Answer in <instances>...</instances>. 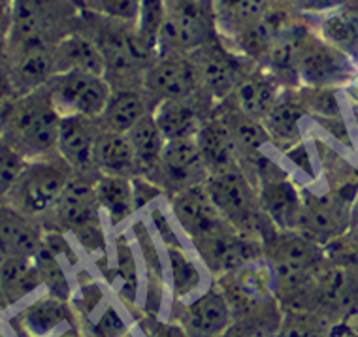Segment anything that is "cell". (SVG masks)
Segmentation results:
<instances>
[{
  "instance_id": "6da1fadb",
  "label": "cell",
  "mask_w": 358,
  "mask_h": 337,
  "mask_svg": "<svg viewBox=\"0 0 358 337\" xmlns=\"http://www.w3.org/2000/svg\"><path fill=\"white\" fill-rule=\"evenodd\" d=\"M61 113L45 87L0 100V134L23 160L57 155Z\"/></svg>"
},
{
  "instance_id": "7a4b0ae2",
  "label": "cell",
  "mask_w": 358,
  "mask_h": 337,
  "mask_svg": "<svg viewBox=\"0 0 358 337\" xmlns=\"http://www.w3.org/2000/svg\"><path fill=\"white\" fill-rule=\"evenodd\" d=\"M78 31L100 51L111 89H142L145 70L155 57L140 48L134 25L81 10Z\"/></svg>"
},
{
  "instance_id": "3957f363",
  "label": "cell",
  "mask_w": 358,
  "mask_h": 337,
  "mask_svg": "<svg viewBox=\"0 0 358 337\" xmlns=\"http://www.w3.org/2000/svg\"><path fill=\"white\" fill-rule=\"evenodd\" d=\"M99 178V175H96ZM96 178L76 173L61 198L42 221L43 230L74 234L89 252L104 251V230L100 224V206L94 192Z\"/></svg>"
},
{
  "instance_id": "277c9868",
  "label": "cell",
  "mask_w": 358,
  "mask_h": 337,
  "mask_svg": "<svg viewBox=\"0 0 358 337\" xmlns=\"http://www.w3.org/2000/svg\"><path fill=\"white\" fill-rule=\"evenodd\" d=\"M204 187L222 217L243 236L259 239L262 243L270 234L278 230L264 213L257 187L243 170L208 175Z\"/></svg>"
},
{
  "instance_id": "5b68a950",
  "label": "cell",
  "mask_w": 358,
  "mask_h": 337,
  "mask_svg": "<svg viewBox=\"0 0 358 337\" xmlns=\"http://www.w3.org/2000/svg\"><path fill=\"white\" fill-rule=\"evenodd\" d=\"M262 257L275 275V298L281 300L315 275L327 262V251L298 230H275L262 241Z\"/></svg>"
},
{
  "instance_id": "8992f818",
  "label": "cell",
  "mask_w": 358,
  "mask_h": 337,
  "mask_svg": "<svg viewBox=\"0 0 358 337\" xmlns=\"http://www.w3.org/2000/svg\"><path fill=\"white\" fill-rule=\"evenodd\" d=\"M74 175V170L61 155L25 160L4 203L42 222Z\"/></svg>"
},
{
  "instance_id": "52a82bcc",
  "label": "cell",
  "mask_w": 358,
  "mask_h": 337,
  "mask_svg": "<svg viewBox=\"0 0 358 337\" xmlns=\"http://www.w3.org/2000/svg\"><path fill=\"white\" fill-rule=\"evenodd\" d=\"M292 64L298 83L303 87L340 89L357 78V61L327 43L311 27L296 38Z\"/></svg>"
},
{
  "instance_id": "ba28073f",
  "label": "cell",
  "mask_w": 358,
  "mask_h": 337,
  "mask_svg": "<svg viewBox=\"0 0 358 337\" xmlns=\"http://www.w3.org/2000/svg\"><path fill=\"white\" fill-rule=\"evenodd\" d=\"M243 173L257 187L260 206L275 228L298 230L302 217V187L294 178L264 153L245 166Z\"/></svg>"
},
{
  "instance_id": "9c48e42d",
  "label": "cell",
  "mask_w": 358,
  "mask_h": 337,
  "mask_svg": "<svg viewBox=\"0 0 358 337\" xmlns=\"http://www.w3.org/2000/svg\"><path fill=\"white\" fill-rule=\"evenodd\" d=\"M166 12L162 21L157 55H189L219 34L215 25L213 0H164Z\"/></svg>"
},
{
  "instance_id": "30bf717a",
  "label": "cell",
  "mask_w": 358,
  "mask_h": 337,
  "mask_svg": "<svg viewBox=\"0 0 358 337\" xmlns=\"http://www.w3.org/2000/svg\"><path fill=\"white\" fill-rule=\"evenodd\" d=\"M358 192V181L317 194L302 187V217L298 232L327 247L351 228V209Z\"/></svg>"
},
{
  "instance_id": "8fae6325",
  "label": "cell",
  "mask_w": 358,
  "mask_h": 337,
  "mask_svg": "<svg viewBox=\"0 0 358 337\" xmlns=\"http://www.w3.org/2000/svg\"><path fill=\"white\" fill-rule=\"evenodd\" d=\"M43 87L61 117L81 115L89 119H96L104 111L113 91L104 76L87 70L57 72Z\"/></svg>"
},
{
  "instance_id": "7c38bea8",
  "label": "cell",
  "mask_w": 358,
  "mask_h": 337,
  "mask_svg": "<svg viewBox=\"0 0 358 337\" xmlns=\"http://www.w3.org/2000/svg\"><path fill=\"white\" fill-rule=\"evenodd\" d=\"M189 57L196 70L200 91L215 102L229 99L241 76L253 66V62L236 53L219 34Z\"/></svg>"
},
{
  "instance_id": "4fadbf2b",
  "label": "cell",
  "mask_w": 358,
  "mask_h": 337,
  "mask_svg": "<svg viewBox=\"0 0 358 337\" xmlns=\"http://www.w3.org/2000/svg\"><path fill=\"white\" fill-rule=\"evenodd\" d=\"M213 282L227 298L232 320L275 298V275L264 257L241 264L240 268L219 277Z\"/></svg>"
},
{
  "instance_id": "5bb4252c",
  "label": "cell",
  "mask_w": 358,
  "mask_h": 337,
  "mask_svg": "<svg viewBox=\"0 0 358 337\" xmlns=\"http://www.w3.org/2000/svg\"><path fill=\"white\" fill-rule=\"evenodd\" d=\"M191 245L198 260L211 275V281L234 271L241 264L262 257V243L259 239L243 236L232 224L198 239Z\"/></svg>"
},
{
  "instance_id": "9a60e30c",
  "label": "cell",
  "mask_w": 358,
  "mask_h": 337,
  "mask_svg": "<svg viewBox=\"0 0 358 337\" xmlns=\"http://www.w3.org/2000/svg\"><path fill=\"white\" fill-rule=\"evenodd\" d=\"M206 179L208 170L196 138H179L166 141L159 168L151 181L162 190L164 198L170 200L173 194L194 185H202Z\"/></svg>"
},
{
  "instance_id": "2e32d148",
  "label": "cell",
  "mask_w": 358,
  "mask_h": 337,
  "mask_svg": "<svg viewBox=\"0 0 358 337\" xmlns=\"http://www.w3.org/2000/svg\"><path fill=\"white\" fill-rule=\"evenodd\" d=\"M149 102L157 106L164 100L191 96L200 91L196 70L191 57L183 53H159L145 70L142 83Z\"/></svg>"
},
{
  "instance_id": "e0dca14e",
  "label": "cell",
  "mask_w": 358,
  "mask_h": 337,
  "mask_svg": "<svg viewBox=\"0 0 358 337\" xmlns=\"http://www.w3.org/2000/svg\"><path fill=\"white\" fill-rule=\"evenodd\" d=\"M170 319L183 326L189 337H221L232 322L227 298L215 282L189 303H173Z\"/></svg>"
},
{
  "instance_id": "ac0fdd59",
  "label": "cell",
  "mask_w": 358,
  "mask_h": 337,
  "mask_svg": "<svg viewBox=\"0 0 358 337\" xmlns=\"http://www.w3.org/2000/svg\"><path fill=\"white\" fill-rule=\"evenodd\" d=\"M176 221L191 243L211 236L217 230L229 227L230 222L215 208L204 183L181 190L168 200Z\"/></svg>"
},
{
  "instance_id": "d6986e66",
  "label": "cell",
  "mask_w": 358,
  "mask_h": 337,
  "mask_svg": "<svg viewBox=\"0 0 358 337\" xmlns=\"http://www.w3.org/2000/svg\"><path fill=\"white\" fill-rule=\"evenodd\" d=\"M215 100L198 91L191 96L164 100L153 110L155 121L166 141L179 138H196L200 129L215 110Z\"/></svg>"
},
{
  "instance_id": "ffe728a7",
  "label": "cell",
  "mask_w": 358,
  "mask_h": 337,
  "mask_svg": "<svg viewBox=\"0 0 358 337\" xmlns=\"http://www.w3.org/2000/svg\"><path fill=\"white\" fill-rule=\"evenodd\" d=\"M96 134L99 124L94 119L81 115L61 117L57 155H61L78 175H99L93 162Z\"/></svg>"
},
{
  "instance_id": "44dd1931",
  "label": "cell",
  "mask_w": 358,
  "mask_h": 337,
  "mask_svg": "<svg viewBox=\"0 0 358 337\" xmlns=\"http://www.w3.org/2000/svg\"><path fill=\"white\" fill-rule=\"evenodd\" d=\"M215 111L229 129L230 138L238 151L241 170H243L245 166L255 162L262 155L266 143H270V136L266 132L262 121L241 111L230 99L217 102Z\"/></svg>"
},
{
  "instance_id": "7402d4cb",
  "label": "cell",
  "mask_w": 358,
  "mask_h": 337,
  "mask_svg": "<svg viewBox=\"0 0 358 337\" xmlns=\"http://www.w3.org/2000/svg\"><path fill=\"white\" fill-rule=\"evenodd\" d=\"M306 115H308V111L303 110L302 102L298 99L296 87L294 89L285 87L270 111L262 119L266 132L270 136V143H273L285 153H290L292 149H296L302 143L300 121Z\"/></svg>"
},
{
  "instance_id": "603a6c76",
  "label": "cell",
  "mask_w": 358,
  "mask_h": 337,
  "mask_svg": "<svg viewBox=\"0 0 358 337\" xmlns=\"http://www.w3.org/2000/svg\"><path fill=\"white\" fill-rule=\"evenodd\" d=\"M42 222L0 203V258L34 257L43 243Z\"/></svg>"
},
{
  "instance_id": "cb8c5ba5",
  "label": "cell",
  "mask_w": 358,
  "mask_h": 337,
  "mask_svg": "<svg viewBox=\"0 0 358 337\" xmlns=\"http://www.w3.org/2000/svg\"><path fill=\"white\" fill-rule=\"evenodd\" d=\"M285 87L266 68L253 64L236 83L229 99L248 115L262 121Z\"/></svg>"
},
{
  "instance_id": "d4e9b609",
  "label": "cell",
  "mask_w": 358,
  "mask_h": 337,
  "mask_svg": "<svg viewBox=\"0 0 358 337\" xmlns=\"http://www.w3.org/2000/svg\"><path fill=\"white\" fill-rule=\"evenodd\" d=\"M196 141L208 175L230 172V170H241L234 141L230 138L227 124L222 123V119L217 115L215 110L196 134Z\"/></svg>"
},
{
  "instance_id": "484cf974",
  "label": "cell",
  "mask_w": 358,
  "mask_h": 337,
  "mask_svg": "<svg viewBox=\"0 0 358 337\" xmlns=\"http://www.w3.org/2000/svg\"><path fill=\"white\" fill-rule=\"evenodd\" d=\"M153 111L143 89H113L104 111L94 121L99 129L127 134L134 124Z\"/></svg>"
},
{
  "instance_id": "4316f807",
  "label": "cell",
  "mask_w": 358,
  "mask_h": 337,
  "mask_svg": "<svg viewBox=\"0 0 358 337\" xmlns=\"http://www.w3.org/2000/svg\"><path fill=\"white\" fill-rule=\"evenodd\" d=\"M93 162L94 170L102 175L129 179L140 175L136 155L132 151V145H130L127 134L99 129Z\"/></svg>"
},
{
  "instance_id": "83f0119b",
  "label": "cell",
  "mask_w": 358,
  "mask_h": 337,
  "mask_svg": "<svg viewBox=\"0 0 358 337\" xmlns=\"http://www.w3.org/2000/svg\"><path fill=\"white\" fill-rule=\"evenodd\" d=\"M76 311L72 309L69 300H62L59 296L48 292L31 306H27L21 315L19 322L29 337H48L50 334L62 324H78Z\"/></svg>"
},
{
  "instance_id": "f1b7e54d",
  "label": "cell",
  "mask_w": 358,
  "mask_h": 337,
  "mask_svg": "<svg viewBox=\"0 0 358 337\" xmlns=\"http://www.w3.org/2000/svg\"><path fill=\"white\" fill-rule=\"evenodd\" d=\"M319 17L315 25L311 27L319 36L327 43H330L336 50L343 51L345 55L358 61V10L357 8L340 6L330 10Z\"/></svg>"
},
{
  "instance_id": "f546056e",
  "label": "cell",
  "mask_w": 358,
  "mask_h": 337,
  "mask_svg": "<svg viewBox=\"0 0 358 337\" xmlns=\"http://www.w3.org/2000/svg\"><path fill=\"white\" fill-rule=\"evenodd\" d=\"M43 285L34 257L0 258V300L15 306Z\"/></svg>"
},
{
  "instance_id": "4dcf8cb0",
  "label": "cell",
  "mask_w": 358,
  "mask_h": 337,
  "mask_svg": "<svg viewBox=\"0 0 358 337\" xmlns=\"http://www.w3.org/2000/svg\"><path fill=\"white\" fill-rule=\"evenodd\" d=\"M127 138H129L130 145H132V151L136 155L140 175L151 181V178L157 172V168H159V162H161L164 145H166V138H164V134L159 129V124L155 121L153 111L148 113V115H143L127 132Z\"/></svg>"
},
{
  "instance_id": "1f68e13d",
  "label": "cell",
  "mask_w": 358,
  "mask_h": 337,
  "mask_svg": "<svg viewBox=\"0 0 358 337\" xmlns=\"http://www.w3.org/2000/svg\"><path fill=\"white\" fill-rule=\"evenodd\" d=\"M268 0H213L217 32L222 40H232L255 25L264 13Z\"/></svg>"
},
{
  "instance_id": "d6a6232c",
  "label": "cell",
  "mask_w": 358,
  "mask_h": 337,
  "mask_svg": "<svg viewBox=\"0 0 358 337\" xmlns=\"http://www.w3.org/2000/svg\"><path fill=\"white\" fill-rule=\"evenodd\" d=\"M94 192H96L100 209L108 213L113 227L127 221L130 215L136 211L132 179L99 173V178L94 181Z\"/></svg>"
},
{
  "instance_id": "836d02e7",
  "label": "cell",
  "mask_w": 358,
  "mask_h": 337,
  "mask_svg": "<svg viewBox=\"0 0 358 337\" xmlns=\"http://www.w3.org/2000/svg\"><path fill=\"white\" fill-rule=\"evenodd\" d=\"M55 62L57 72H64V70H87V72H94V74L104 76V61H102L100 51L80 31L64 36L61 42L57 43Z\"/></svg>"
},
{
  "instance_id": "e575fe53",
  "label": "cell",
  "mask_w": 358,
  "mask_h": 337,
  "mask_svg": "<svg viewBox=\"0 0 358 337\" xmlns=\"http://www.w3.org/2000/svg\"><path fill=\"white\" fill-rule=\"evenodd\" d=\"M283 324V307L278 298L260 303L230 322L221 337H278Z\"/></svg>"
},
{
  "instance_id": "d590c367",
  "label": "cell",
  "mask_w": 358,
  "mask_h": 337,
  "mask_svg": "<svg viewBox=\"0 0 358 337\" xmlns=\"http://www.w3.org/2000/svg\"><path fill=\"white\" fill-rule=\"evenodd\" d=\"M164 251H166L168 270H170V290H172L173 303L185 301L202 285L200 268L194 262V258L179 243L164 245Z\"/></svg>"
},
{
  "instance_id": "8d00e7d4",
  "label": "cell",
  "mask_w": 358,
  "mask_h": 337,
  "mask_svg": "<svg viewBox=\"0 0 358 337\" xmlns=\"http://www.w3.org/2000/svg\"><path fill=\"white\" fill-rule=\"evenodd\" d=\"M59 257L61 254H57L55 251H51L50 247H45L42 243L40 251L34 254V262H36L38 270H40L43 285L50 288L51 294L70 301V292L72 290H70L69 277L64 273V268H62Z\"/></svg>"
},
{
  "instance_id": "74e56055",
  "label": "cell",
  "mask_w": 358,
  "mask_h": 337,
  "mask_svg": "<svg viewBox=\"0 0 358 337\" xmlns=\"http://www.w3.org/2000/svg\"><path fill=\"white\" fill-rule=\"evenodd\" d=\"M338 89H324V87H296V94L302 102L303 110L311 115L321 119L340 117V104L336 96Z\"/></svg>"
},
{
  "instance_id": "f35d334b",
  "label": "cell",
  "mask_w": 358,
  "mask_h": 337,
  "mask_svg": "<svg viewBox=\"0 0 358 337\" xmlns=\"http://www.w3.org/2000/svg\"><path fill=\"white\" fill-rule=\"evenodd\" d=\"M142 0H81V10L134 25Z\"/></svg>"
},
{
  "instance_id": "ab89813d",
  "label": "cell",
  "mask_w": 358,
  "mask_h": 337,
  "mask_svg": "<svg viewBox=\"0 0 358 337\" xmlns=\"http://www.w3.org/2000/svg\"><path fill=\"white\" fill-rule=\"evenodd\" d=\"M117 271L119 277H121V282H123L121 300L130 307L134 303L138 294V273L134 252H132L129 241L124 238H119L117 241Z\"/></svg>"
},
{
  "instance_id": "60d3db41",
  "label": "cell",
  "mask_w": 358,
  "mask_h": 337,
  "mask_svg": "<svg viewBox=\"0 0 358 337\" xmlns=\"http://www.w3.org/2000/svg\"><path fill=\"white\" fill-rule=\"evenodd\" d=\"M324 251L330 262L358 271V227L349 228V232L324 247Z\"/></svg>"
},
{
  "instance_id": "b9f144b4",
  "label": "cell",
  "mask_w": 358,
  "mask_h": 337,
  "mask_svg": "<svg viewBox=\"0 0 358 337\" xmlns=\"http://www.w3.org/2000/svg\"><path fill=\"white\" fill-rule=\"evenodd\" d=\"M23 164H25V160L10 148L4 136L0 134V203L6 202L8 192L12 189L13 181L17 179Z\"/></svg>"
},
{
  "instance_id": "7bdbcfd3",
  "label": "cell",
  "mask_w": 358,
  "mask_h": 337,
  "mask_svg": "<svg viewBox=\"0 0 358 337\" xmlns=\"http://www.w3.org/2000/svg\"><path fill=\"white\" fill-rule=\"evenodd\" d=\"M143 330L148 337H189L179 322L172 319L161 320L153 315H149L148 319L143 320Z\"/></svg>"
},
{
  "instance_id": "ee69618b",
  "label": "cell",
  "mask_w": 358,
  "mask_h": 337,
  "mask_svg": "<svg viewBox=\"0 0 358 337\" xmlns=\"http://www.w3.org/2000/svg\"><path fill=\"white\" fill-rule=\"evenodd\" d=\"M287 2L298 13H302L303 17L321 15V13H327L330 10H336V8L349 4V0H287Z\"/></svg>"
},
{
  "instance_id": "f6af8a7d",
  "label": "cell",
  "mask_w": 358,
  "mask_h": 337,
  "mask_svg": "<svg viewBox=\"0 0 358 337\" xmlns=\"http://www.w3.org/2000/svg\"><path fill=\"white\" fill-rule=\"evenodd\" d=\"M13 94L10 74V53H8V29L0 27V100Z\"/></svg>"
},
{
  "instance_id": "bcb514c9",
  "label": "cell",
  "mask_w": 358,
  "mask_h": 337,
  "mask_svg": "<svg viewBox=\"0 0 358 337\" xmlns=\"http://www.w3.org/2000/svg\"><path fill=\"white\" fill-rule=\"evenodd\" d=\"M347 328H349V331H351L352 337H358V311L352 315L351 319H349V322H347Z\"/></svg>"
},
{
  "instance_id": "7dc6e473",
  "label": "cell",
  "mask_w": 358,
  "mask_h": 337,
  "mask_svg": "<svg viewBox=\"0 0 358 337\" xmlns=\"http://www.w3.org/2000/svg\"><path fill=\"white\" fill-rule=\"evenodd\" d=\"M57 337H83V334H81L78 326H72L70 330L62 331V334H59V336H57Z\"/></svg>"
},
{
  "instance_id": "c3c4849f",
  "label": "cell",
  "mask_w": 358,
  "mask_h": 337,
  "mask_svg": "<svg viewBox=\"0 0 358 337\" xmlns=\"http://www.w3.org/2000/svg\"><path fill=\"white\" fill-rule=\"evenodd\" d=\"M10 19H12V15H10V13L0 12V27L8 29V27H10Z\"/></svg>"
},
{
  "instance_id": "681fc988",
  "label": "cell",
  "mask_w": 358,
  "mask_h": 337,
  "mask_svg": "<svg viewBox=\"0 0 358 337\" xmlns=\"http://www.w3.org/2000/svg\"><path fill=\"white\" fill-rule=\"evenodd\" d=\"M123 337H140V336H136L134 331H127V334H124ZM143 337H148V336H143Z\"/></svg>"
},
{
  "instance_id": "f907efd6",
  "label": "cell",
  "mask_w": 358,
  "mask_h": 337,
  "mask_svg": "<svg viewBox=\"0 0 358 337\" xmlns=\"http://www.w3.org/2000/svg\"><path fill=\"white\" fill-rule=\"evenodd\" d=\"M76 2H78V4H80V6H81V0H76Z\"/></svg>"
}]
</instances>
